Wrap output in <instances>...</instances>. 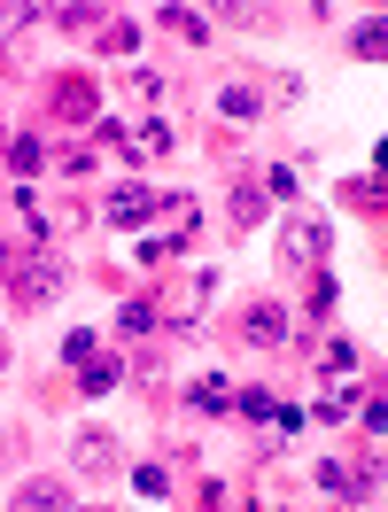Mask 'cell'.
Segmentation results:
<instances>
[{
	"label": "cell",
	"mask_w": 388,
	"mask_h": 512,
	"mask_svg": "<svg viewBox=\"0 0 388 512\" xmlns=\"http://www.w3.org/2000/svg\"><path fill=\"white\" fill-rule=\"evenodd\" d=\"M148 210H156V194H148V187H117V202H109V218H117V225H140Z\"/></svg>",
	"instance_id": "obj_7"
},
{
	"label": "cell",
	"mask_w": 388,
	"mask_h": 512,
	"mask_svg": "<svg viewBox=\"0 0 388 512\" xmlns=\"http://www.w3.org/2000/svg\"><path fill=\"white\" fill-rule=\"evenodd\" d=\"M78 466H86V474H109V466H117V435L86 427V435H78Z\"/></svg>",
	"instance_id": "obj_5"
},
{
	"label": "cell",
	"mask_w": 388,
	"mask_h": 512,
	"mask_svg": "<svg viewBox=\"0 0 388 512\" xmlns=\"http://www.w3.org/2000/svg\"><path fill=\"white\" fill-rule=\"evenodd\" d=\"M241 334H249L257 350H272V342H288V311H280V303H249V319H241Z\"/></svg>",
	"instance_id": "obj_3"
},
{
	"label": "cell",
	"mask_w": 388,
	"mask_h": 512,
	"mask_svg": "<svg viewBox=\"0 0 388 512\" xmlns=\"http://www.w3.org/2000/svg\"><path fill=\"white\" fill-rule=\"evenodd\" d=\"M132 489H140V497H171V474H163V466H132Z\"/></svg>",
	"instance_id": "obj_11"
},
{
	"label": "cell",
	"mask_w": 388,
	"mask_h": 512,
	"mask_svg": "<svg viewBox=\"0 0 388 512\" xmlns=\"http://www.w3.org/2000/svg\"><path fill=\"white\" fill-rule=\"evenodd\" d=\"M342 489H350V505H373L381 497V458H365L357 474H342Z\"/></svg>",
	"instance_id": "obj_8"
},
{
	"label": "cell",
	"mask_w": 388,
	"mask_h": 512,
	"mask_svg": "<svg viewBox=\"0 0 388 512\" xmlns=\"http://www.w3.org/2000/svg\"><path fill=\"white\" fill-rule=\"evenodd\" d=\"M39 156H47V148H39L32 132H24V140H8V163H16V171H39Z\"/></svg>",
	"instance_id": "obj_13"
},
{
	"label": "cell",
	"mask_w": 388,
	"mask_h": 512,
	"mask_svg": "<svg viewBox=\"0 0 388 512\" xmlns=\"http://www.w3.org/2000/svg\"><path fill=\"white\" fill-rule=\"evenodd\" d=\"M233 218H241V225L264 218V187H257V179H241V187H233Z\"/></svg>",
	"instance_id": "obj_10"
},
{
	"label": "cell",
	"mask_w": 388,
	"mask_h": 512,
	"mask_svg": "<svg viewBox=\"0 0 388 512\" xmlns=\"http://www.w3.org/2000/svg\"><path fill=\"white\" fill-rule=\"evenodd\" d=\"M218 109H226V117H257V94H249V86H226V94H218Z\"/></svg>",
	"instance_id": "obj_14"
},
{
	"label": "cell",
	"mask_w": 388,
	"mask_h": 512,
	"mask_svg": "<svg viewBox=\"0 0 388 512\" xmlns=\"http://www.w3.org/2000/svg\"><path fill=\"white\" fill-rule=\"evenodd\" d=\"M226 404H233V396H226V388H218V381H194V412H210V419H218V412H226Z\"/></svg>",
	"instance_id": "obj_12"
},
{
	"label": "cell",
	"mask_w": 388,
	"mask_h": 512,
	"mask_svg": "<svg viewBox=\"0 0 388 512\" xmlns=\"http://www.w3.org/2000/svg\"><path fill=\"white\" fill-rule=\"evenodd\" d=\"M156 319H163L156 303H148V295H132L125 311H117V334H132V342H140V334H156Z\"/></svg>",
	"instance_id": "obj_6"
},
{
	"label": "cell",
	"mask_w": 388,
	"mask_h": 512,
	"mask_svg": "<svg viewBox=\"0 0 388 512\" xmlns=\"http://www.w3.org/2000/svg\"><path fill=\"white\" fill-rule=\"evenodd\" d=\"M280 256H288V264H319V256H326V225L288 218V233H280Z\"/></svg>",
	"instance_id": "obj_2"
},
{
	"label": "cell",
	"mask_w": 388,
	"mask_h": 512,
	"mask_svg": "<svg viewBox=\"0 0 388 512\" xmlns=\"http://www.w3.org/2000/svg\"><path fill=\"white\" fill-rule=\"evenodd\" d=\"M0 458H8V443H0Z\"/></svg>",
	"instance_id": "obj_17"
},
{
	"label": "cell",
	"mask_w": 388,
	"mask_h": 512,
	"mask_svg": "<svg viewBox=\"0 0 388 512\" xmlns=\"http://www.w3.org/2000/svg\"><path fill=\"white\" fill-rule=\"evenodd\" d=\"M8 280H16V303H55L63 295V256H47V249H32V256H16L8 264Z\"/></svg>",
	"instance_id": "obj_1"
},
{
	"label": "cell",
	"mask_w": 388,
	"mask_h": 512,
	"mask_svg": "<svg viewBox=\"0 0 388 512\" xmlns=\"http://www.w3.org/2000/svg\"><path fill=\"white\" fill-rule=\"evenodd\" d=\"M233 404H241V419H272V396H264V388H241Z\"/></svg>",
	"instance_id": "obj_15"
},
{
	"label": "cell",
	"mask_w": 388,
	"mask_h": 512,
	"mask_svg": "<svg viewBox=\"0 0 388 512\" xmlns=\"http://www.w3.org/2000/svg\"><path fill=\"white\" fill-rule=\"evenodd\" d=\"M117 381H125V365H117V357H94V365H86V381H78V388H86V396H109Z\"/></svg>",
	"instance_id": "obj_9"
},
{
	"label": "cell",
	"mask_w": 388,
	"mask_h": 512,
	"mask_svg": "<svg viewBox=\"0 0 388 512\" xmlns=\"http://www.w3.org/2000/svg\"><path fill=\"white\" fill-rule=\"evenodd\" d=\"M8 264H16V249H8V241H0V272H8Z\"/></svg>",
	"instance_id": "obj_16"
},
{
	"label": "cell",
	"mask_w": 388,
	"mask_h": 512,
	"mask_svg": "<svg viewBox=\"0 0 388 512\" xmlns=\"http://www.w3.org/2000/svg\"><path fill=\"white\" fill-rule=\"evenodd\" d=\"M16 505H24V512H55V505H70V481L63 474H39V481L16 489Z\"/></svg>",
	"instance_id": "obj_4"
}]
</instances>
